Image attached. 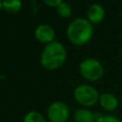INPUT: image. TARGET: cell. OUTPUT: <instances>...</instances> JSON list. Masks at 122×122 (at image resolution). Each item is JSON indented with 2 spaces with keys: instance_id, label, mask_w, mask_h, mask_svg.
<instances>
[{
  "instance_id": "6da1fadb",
  "label": "cell",
  "mask_w": 122,
  "mask_h": 122,
  "mask_svg": "<svg viewBox=\"0 0 122 122\" xmlns=\"http://www.w3.org/2000/svg\"><path fill=\"white\" fill-rule=\"evenodd\" d=\"M92 35L93 27L88 19L76 18L70 23L67 29V36L69 40L76 46L88 43Z\"/></svg>"
},
{
  "instance_id": "7a4b0ae2",
  "label": "cell",
  "mask_w": 122,
  "mask_h": 122,
  "mask_svg": "<svg viewBox=\"0 0 122 122\" xmlns=\"http://www.w3.org/2000/svg\"><path fill=\"white\" fill-rule=\"evenodd\" d=\"M67 52L65 47L59 42L48 44L41 54V65L48 70H55L61 67L66 61Z\"/></svg>"
},
{
  "instance_id": "3957f363",
  "label": "cell",
  "mask_w": 122,
  "mask_h": 122,
  "mask_svg": "<svg viewBox=\"0 0 122 122\" xmlns=\"http://www.w3.org/2000/svg\"><path fill=\"white\" fill-rule=\"evenodd\" d=\"M73 96L76 102L80 105L84 107H92L99 101L100 94L94 87L83 84L75 88L73 92Z\"/></svg>"
},
{
  "instance_id": "277c9868",
  "label": "cell",
  "mask_w": 122,
  "mask_h": 122,
  "mask_svg": "<svg viewBox=\"0 0 122 122\" xmlns=\"http://www.w3.org/2000/svg\"><path fill=\"white\" fill-rule=\"evenodd\" d=\"M79 71L81 75L89 81H97L104 74L103 65L94 58H87L80 63Z\"/></svg>"
},
{
  "instance_id": "5b68a950",
  "label": "cell",
  "mask_w": 122,
  "mask_h": 122,
  "mask_svg": "<svg viewBox=\"0 0 122 122\" xmlns=\"http://www.w3.org/2000/svg\"><path fill=\"white\" fill-rule=\"evenodd\" d=\"M70 116L68 105L61 101L53 102L48 109V117L51 122H66Z\"/></svg>"
},
{
  "instance_id": "8992f818",
  "label": "cell",
  "mask_w": 122,
  "mask_h": 122,
  "mask_svg": "<svg viewBox=\"0 0 122 122\" xmlns=\"http://www.w3.org/2000/svg\"><path fill=\"white\" fill-rule=\"evenodd\" d=\"M55 36L53 29L46 24L39 25L35 30V37L38 41L42 43H51Z\"/></svg>"
},
{
  "instance_id": "52a82bcc",
  "label": "cell",
  "mask_w": 122,
  "mask_h": 122,
  "mask_svg": "<svg viewBox=\"0 0 122 122\" xmlns=\"http://www.w3.org/2000/svg\"><path fill=\"white\" fill-rule=\"evenodd\" d=\"M99 104L106 112H112L118 108V99L111 92H103L99 96Z\"/></svg>"
},
{
  "instance_id": "ba28073f",
  "label": "cell",
  "mask_w": 122,
  "mask_h": 122,
  "mask_svg": "<svg viewBox=\"0 0 122 122\" xmlns=\"http://www.w3.org/2000/svg\"><path fill=\"white\" fill-rule=\"evenodd\" d=\"M87 16H88V20L92 24H98L105 17V10L103 6L99 4H92L88 9Z\"/></svg>"
},
{
  "instance_id": "9c48e42d",
  "label": "cell",
  "mask_w": 122,
  "mask_h": 122,
  "mask_svg": "<svg viewBox=\"0 0 122 122\" xmlns=\"http://www.w3.org/2000/svg\"><path fill=\"white\" fill-rule=\"evenodd\" d=\"M75 122H95V113L86 108L78 109L74 112Z\"/></svg>"
},
{
  "instance_id": "30bf717a",
  "label": "cell",
  "mask_w": 122,
  "mask_h": 122,
  "mask_svg": "<svg viewBox=\"0 0 122 122\" xmlns=\"http://www.w3.org/2000/svg\"><path fill=\"white\" fill-rule=\"evenodd\" d=\"M22 7L21 0H3V10L9 13H15Z\"/></svg>"
},
{
  "instance_id": "8fae6325",
  "label": "cell",
  "mask_w": 122,
  "mask_h": 122,
  "mask_svg": "<svg viewBox=\"0 0 122 122\" xmlns=\"http://www.w3.org/2000/svg\"><path fill=\"white\" fill-rule=\"evenodd\" d=\"M23 122H46V119L40 112L31 111L25 115Z\"/></svg>"
},
{
  "instance_id": "7c38bea8",
  "label": "cell",
  "mask_w": 122,
  "mask_h": 122,
  "mask_svg": "<svg viewBox=\"0 0 122 122\" xmlns=\"http://www.w3.org/2000/svg\"><path fill=\"white\" fill-rule=\"evenodd\" d=\"M56 10H57V13L59 16L63 17V18H68L71 16V5H69L68 3H65V2H62L61 4H59L57 7H56Z\"/></svg>"
},
{
  "instance_id": "4fadbf2b",
  "label": "cell",
  "mask_w": 122,
  "mask_h": 122,
  "mask_svg": "<svg viewBox=\"0 0 122 122\" xmlns=\"http://www.w3.org/2000/svg\"><path fill=\"white\" fill-rule=\"evenodd\" d=\"M95 122H121L118 117L114 115H102L100 113H95Z\"/></svg>"
},
{
  "instance_id": "5bb4252c",
  "label": "cell",
  "mask_w": 122,
  "mask_h": 122,
  "mask_svg": "<svg viewBox=\"0 0 122 122\" xmlns=\"http://www.w3.org/2000/svg\"><path fill=\"white\" fill-rule=\"evenodd\" d=\"M44 3L50 7H57L59 4L63 2V0H43Z\"/></svg>"
},
{
  "instance_id": "9a60e30c",
  "label": "cell",
  "mask_w": 122,
  "mask_h": 122,
  "mask_svg": "<svg viewBox=\"0 0 122 122\" xmlns=\"http://www.w3.org/2000/svg\"><path fill=\"white\" fill-rule=\"evenodd\" d=\"M3 9V1L2 0H0V10Z\"/></svg>"
}]
</instances>
